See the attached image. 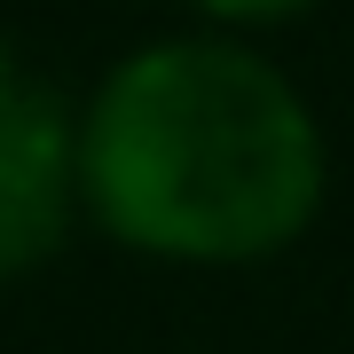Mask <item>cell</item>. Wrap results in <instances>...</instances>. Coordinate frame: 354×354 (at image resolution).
I'll return each mask as SVG.
<instances>
[{"label": "cell", "instance_id": "obj_1", "mask_svg": "<svg viewBox=\"0 0 354 354\" xmlns=\"http://www.w3.org/2000/svg\"><path fill=\"white\" fill-rule=\"evenodd\" d=\"M323 118L236 32L127 48L79 102V213L158 268H260L315 228Z\"/></svg>", "mask_w": 354, "mask_h": 354}, {"label": "cell", "instance_id": "obj_2", "mask_svg": "<svg viewBox=\"0 0 354 354\" xmlns=\"http://www.w3.org/2000/svg\"><path fill=\"white\" fill-rule=\"evenodd\" d=\"M79 213V111L48 79L0 102V283L39 276Z\"/></svg>", "mask_w": 354, "mask_h": 354}, {"label": "cell", "instance_id": "obj_3", "mask_svg": "<svg viewBox=\"0 0 354 354\" xmlns=\"http://www.w3.org/2000/svg\"><path fill=\"white\" fill-rule=\"evenodd\" d=\"M213 32H276V24H299L307 8H323V0H189Z\"/></svg>", "mask_w": 354, "mask_h": 354}, {"label": "cell", "instance_id": "obj_4", "mask_svg": "<svg viewBox=\"0 0 354 354\" xmlns=\"http://www.w3.org/2000/svg\"><path fill=\"white\" fill-rule=\"evenodd\" d=\"M24 79H32V71H24V64H16V39H8V32H0V102H8L16 87H24Z\"/></svg>", "mask_w": 354, "mask_h": 354}]
</instances>
